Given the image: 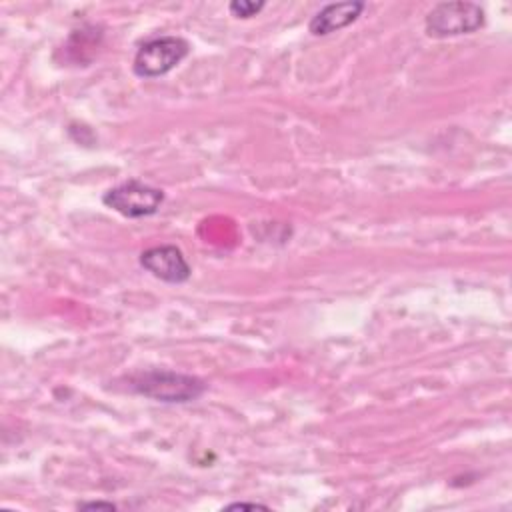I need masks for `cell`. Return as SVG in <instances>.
I'll return each mask as SVG.
<instances>
[{
  "label": "cell",
  "mask_w": 512,
  "mask_h": 512,
  "mask_svg": "<svg viewBox=\"0 0 512 512\" xmlns=\"http://www.w3.org/2000/svg\"><path fill=\"white\" fill-rule=\"evenodd\" d=\"M128 386L132 392L142 394L146 398L168 402V404H182L200 398L206 390V384L190 374L174 372V370H144L128 378Z\"/></svg>",
  "instance_id": "obj_1"
},
{
  "label": "cell",
  "mask_w": 512,
  "mask_h": 512,
  "mask_svg": "<svg viewBox=\"0 0 512 512\" xmlns=\"http://www.w3.org/2000/svg\"><path fill=\"white\" fill-rule=\"evenodd\" d=\"M486 22L484 8L476 2H438L426 14L424 30L430 38H452L474 34Z\"/></svg>",
  "instance_id": "obj_2"
},
{
  "label": "cell",
  "mask_w": 512,
  "mask_h": 512,
  "mask_svg": "<svg viewBox=\"0 0 512 512\" xmlns=\"http://www.w3.org/2000/svg\"><path fill=\"white\" fill-rule=\"evenodd\" d=\"M190 52V44L180 36H156L140 44L132 60L138 78H158L176 68Z\"/></svg>",
  "instance_id": "obj_3"
},
{
  "label": "cell",
  "mask_w": 512,
  "mask_h": 512,
  "mask_svg": "<svg viewBox=\"0 0 512 512\" xmlns=\"http://www.w3.org/2000/svg\"><path fill=\"white\" fill-rule=\"evenodd\" d=\"M102 202L124 218H144L160 210L164 192L138 178H130L104 192Z\"/></svg>",
  "instance_id": "obj_4"
},
{
  "label": "cell",
  "mask_w": 512,
  "mask_h": 512,
  "mask_svg": "<svg viewBox=\"0 0 512 512\" xmlns=\"http://www.w3.org/2000/svg\"><path fill=\"white\" fill-rule=\"evenodd\" d=\"M140 266L154 278L168 284H182L192 274L188 260L174 244H160L144 250L140 254Z\"/></svg>",
  "instance_id": "obj_5"
},
{
  "label": "cell",
  "mask_w": 512,
  "mask_h": 512,
  "mask_svg": "<svg viewBox=\"0 0 512 512\" xmlns=\"http://www.w3.org/2000/svg\"><path fill=\"white\" fill-rule=\"evenodd\" d=\"M366 4L358 0L350 2H332L322 6L308 22V32L312 36H328L336 30H342L358 20V16L364 12Z\"/></svg>",
  "instance_id": "obj_6"
},
{
  "label": "cell",
  "mask_w": 512,
  "mask_h": 512,
  "mask_svg": "<svg viewBox=\"0 0 512 512\" xmlns=\"http://www.w3.org/2000/svg\"><path fill=\"white\" fill-rule=\"evenodd\" d=\"M264 6H266L264 0H260V2H252V0H232V2L228 4V10H230L232 16L246 20V18L256 16Z\"/></svg>",
  "instance_id": "obj_7"
},
{
  "label": "cell",
  "mask_w": 512,
  "mask_h": 512,
  "mask_svg": "<svg viewBox=\"0 0 512 512\" xmlns=\"http://www.w3.org/2000/svg\"><path fill=\"white\" fill-rule=\"evenodd\" d=\"M78 508H82V510H98V508H104V510H116V504H112V502H84V504H80Z\"/></svg>",
  "instance_id": "obj_8"
},
{
  "label": "cell",
  "mask_w": 512,
  "mask_h": 512,
  "mask_svg": "<svg viewBox=\"0 0 512 512\" xmlns=\"http://www.w3.org/2000/svg\"><path fill=\"white\" fill-rule=\"evenodd\" d=\"M234 508H268V506L258 504V502H234V504L226 506V510H234Z\"/></svg>",
  "instance_id": "obj_9"
}]
</instances>
